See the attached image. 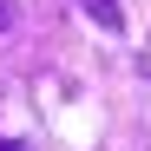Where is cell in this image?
<instances>
[{
	"label": "cell",
	"mask_w": 151,
	"mask_h": 151,
	"mask_svg": "<svg viewBox=\"0 0 151 151\" xmlns=\"http://www.w3.org/2000/svg\"><path fill=\"white\" fill-rule=\"evenodd\" d=\"M79 7H86L105 33H118V27H125V7H118V0H79Z\"/></svg>",
	"instance_id": "obj_1"
},
{
	"label": "cell",
	"mask_w": 151,
	"mask_h": 151,
	"mask_svg": "<svg viewBox=\"0 0 151 151\" xmlns=\"http://www.w3.org/2000/svg\"><path fill=\"white\" fill-rule=\"evenodd\" d=\"M13 27V0H0V33H7Z\"/></svg>",
	"instance_id": "obj_2"
},
{
	"label": "cell",
	"mask_w": 151,
	"mask_h": 151,
	"mask_svg": "<svg viewBox=\"0 0 151 151\" xmlns=\"http://www.w3.org/2000/svg\"><path fill=\"white\" fill-rule=\"evenodd\" d=\"M0 151H27V145H20V138H0Z\"/></svg>",
	"instance_id": "obj_3"
}]
</instances>
